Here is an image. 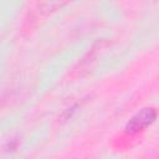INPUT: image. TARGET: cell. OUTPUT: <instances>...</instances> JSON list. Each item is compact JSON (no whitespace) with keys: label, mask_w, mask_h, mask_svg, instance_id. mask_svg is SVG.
I'll list each match as a JSON object with an SVG mask.
<instances>
[{"label":"cell","mask_w":159,"mask_h":159,"mask_svg":"<svg viewBox=\"0 0 159 159\" xmlns=\"http://www.w3.org/2000/svg\"><path fill=\"white\" fill-rule=\"evenodd\" d=\"M157 111L153 107H144L137 112L125 124L124 132L128 134H137L145 130L157 119Z\"/></svg>","instance_id":"6da1fadb"}]
</instances>
